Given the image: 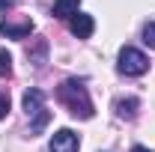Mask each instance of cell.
<instances>
[{"label": "cell", "mask_w": 155, "mask_h": 152, "mask_svg": "<svg viewBox=\"0 0 155 152\" xmlns=\"http://www.w3.org/2000/svg\"><path fill=\"white\" fill-rule=\"evenodd\" d=\"M48 119H51V111L45 107L42 114H36V116H33V122H30V134H39L42 128H45V125H48Z\"/></svg>", "instance_id": "9"}, {"label": "cell", "mask_w": 155, "mask_h": 152, "mask_svg": "<svg viewBox=\"0 0 155 152\" xmlns=\"http://www.w3.org/2000/svg\"><path fill=\"white\" fill-rule=\"evenodd\" d=\"M69 30H72V36H78V39H90L93 30H96V21H93V15L78 12V15H72V21H69Z\"/></svg>", "instance_id": "5"}, {"label": "cell", "mask_w": 155, "mask_h": 152, "mask_svg": "<svg viewBox=\"0 0 155 152\" xmlns=\"http://www.w3.org/2000/svg\"><path fill=\"white\" fill-rule=\"evenodd\" d=\"M131 152H152V149H146V146H134Z\"/></svg>", "instance_id": "14"}, {"label": "cell", "mask_w": 155, "mask_h": 152, "mask_svg": "<svg viewBox=\"0 0 155 152\" xmlns=\"http://www.w3.org/2000/svg\"><path fill=\"white\" fill-rule=\"evenodd\" d=\"M114 107H116V116H119V119H134L140 101H137V98H119Z\"/></svg>", "instance_id": "8"}, {"label": "cell", "mask_w": 155, "mask_h": 152, "mask_svg": "<svg viewBox=\"0 0 155 152\" xmlns=\"http://www.w3.org/2000/svg\"><path fill=\"white\" fill-rule=\"evenodd\" d=\"M116 69H119V75H125V78H140V75H146L149 60H146L143 51H137V48H131V45H125V48L119 51Z\"/></svg>", "instance_id": "2"}, {"label": "cell", "mask_w": 155, "mask_h": 152, "mask_svg": "<svg viewBox=\"0 0 155 152\" xmlns=\"http://www.w3.org/2000/svg\"><path fill=\"white\" fill-rule=\"evenodd\" d=\"M15 6V0H0V12H6V9H12Z\"/></svg>", "instance_id": "13"}, {"label": "cell", "mask_w": 155, "mask_h": 152, "mask_svg": "<svg viewBox=\"0 0 155 152\" xmlns=\"http://www.w3.org/2000/svg\"><path fill=\"white\" fill-rule=\"evenodd\" d=\"M12 75V57L0 48V78H9Z\"/></svg>", "instance_id": "10"}, {"label": "cell", "mask_w": 155, "mask_h": 152, "mask_svg": "<svg viewBox=\"0 0 155 152\" xmlns=\"http://www.w3.org/2000/svg\"><path fill=\"white\" fill-rule=\"evenodd\" d=\"M57 101L69 107L72 116H81V119H90L93 116V101H90V93L84 87V81L78 78H69L57 87Z\"/></svg>", "instance_id": "1"}, {"label": "cell", "mask_w": 155, "mask_h": 152, "mask_svg": "<svg viewBox=\"0 0 155 152\" xmlns=\"http://www.w3.org/2000/svg\"><path fill=\"white\" fill-rule=\"evenodd\" d=\"M143 42H146L149 48H155V21H149V24L143 27Z\"/></svg>", "instance_id": "11"}, {"label": "cell", "mask_w": 155, "mask_h": 152, "mask_svg": "<svg viewBox=\"0 0 155 152\" xmlns=\"http://www.w3.org/2000/svg\"><path fill=\"white\" fill-rule=\"evenodd\" d=\"M24 111H27V116H36V114H42L45 111V93L42 90H27L24 93Z\"/></svg>", "instance_id": "6"}, {"label": "cell", "mask_w": 155, "mask_h": 152, "mask_svg": "<svg viewBox=\"0 0 155 152\" xmlns=\"http://www.w3.org/2000/svg\"><path fill=\"white\" fill-rule=\"evenodd\" d=\"M78 6H81V0H54V18H72L78 15Z\"/></svg>", "instance_id": "7"}, {"label": "cell", "mask_w": 155, "mask_h": 152, "mask_svg": "<svg viewBox=\"0 0 155 152\" xmlns=\"http://www.w3.org/2000/svg\"><path fill=\"white\" fill-rule=\"evenodd\" d=\"M33 33V21L24 18V21H0V36L6 39H27Z\"/></svg>", "instance_id": "4"}, {"label": "cell", "mask_w": 155, "mask_h": 152, "mask_svg": "<svg viewBox=\"0 0 155 152\" xmlns=\"http://www.w3.org/2000/svg\"><path fill=\"white\" fill-rule=\"evenodd\" d=\"M78 146H81V140L72 128H60L51 137V152H78Z\"/></svg>", "instance_id": "3"}, {"label": "cell", "mask_w": 155, "mask_h": 152, "mask_svg": "<svg viewBox=\"0 0 155 152\" xmlns=\"http://www.w3.org/2000/svg\"><path fill=\"white\" fill-rule=\"evenodd\" d=\"M6 114H9V98H6V95L0 93V119H3Z\"/></svg>", "instance_id": "12"}]
</instances>
